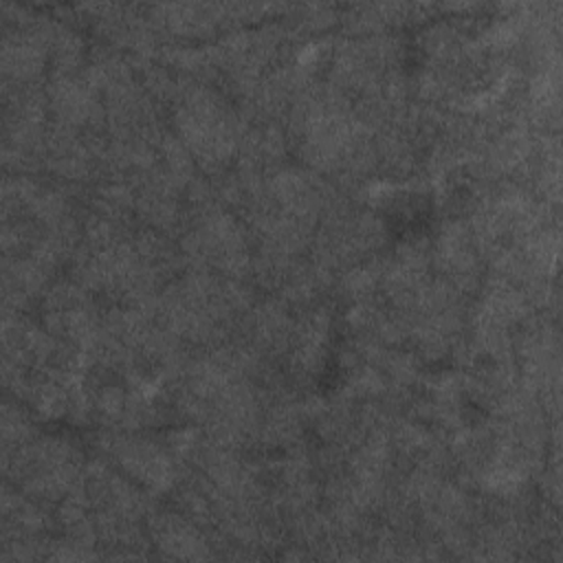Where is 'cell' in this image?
<instances>
[{"instance_id": "obj_1", "label": "cell", "mask_w": 563, "mask_h": 563, "mask_svg": "<svg viewBox=\"0 0 563 563\" xmlns=\"http://www.w3.org/2000/svg\"><path fill=\"white\" fill-rule=\"evenodd\" d=\"M108 451L132 479L150 490H165L176 479L174 453H167L145 438L119 435L108 444Z\"/></svg>"}, {"instance_id": "obj_2", "label": "cell", "mask_w": 563, "mask_h": 563, "mask_svg": "<svg viewBox=\"0 0 563 563\" xmlns=\"http://www.w3.org/2000/svg\"><path fill=\"white\" fill-rule=\"evenodd\" d=\"M152 532L156 545H161L169 556L180 559H202L207 556V541L194 526V521L185 519L183 515L163 512L156 515L152 521Z\"/></svg>"}]
</instances>
